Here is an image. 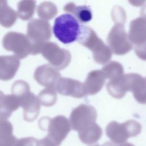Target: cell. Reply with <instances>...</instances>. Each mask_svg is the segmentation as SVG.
I'll use <instances>...</instances> for the list:
<instances>
[{"instance_id": "obj_26", "label": "cell", "mask_w": 146, "mask_h": 146, "mask_svg": "<svg viewBox=\"0 0 146 146\" xmlns=\"http://www.w3.org/2000/svg\"><path fill=\"white\" fill-rule=\"evenodd\" d=\"M38 98L40 105L50 107L56 103L57 94L54 88H46L39 93Z\"/></svg>"}, {"instance_id": "obj_9", "label": "cell", "mask_w": 146, "mask_h": 146, "mask_svg": "<svg viewBox=\"0 0 146 146\" xmlns=\"http://www.w3.org/2000/svg\"><path fill=\"white\" fill-rule=\"evenodd\" d=\"M107 40L111 51L118 55H124L133 48L123 23H115L110 30Z\"/></svg>"}, {"instance_id": "obj_20", "label": "cell", "mask_w": 146, "mask_h": 146, "mask_svg": "<svg viewBox=\"0 0 146 146\" xmlns=\"http://www.w3.org/2000/svg\"><path fill=\"white\" fill-rule=\"evenodd\" d=\"M13 126L5 119H0V146H16V138L12 135Z\"/></svg>"}, {"instance_id": "obj_11", "label": "cell", "mask_w": 146, "mask_h": 146, "mask_svg": "<svg viewBox=\"0 0 146 146\" xmlns=\"http://www.w3.org/2000/svg\"><path fill=\"white\" fill-rule=\"evenodd\" d=\"M126 90L131 91L133 97L140 104H146V80L136 73H130L124 76Z\"/></svg>"}, {"instance_id": "obj_17", "label": "cell", "mask_w": 146, "mask_h": 146, "mask_svg": "<svg viewBox=\"0 0 146 146\" xmlns=\"http://www.w3.org/2000/svg\"><path fill=\"white\" fill-rule=\"evenodd\" d=\"M19 107L20 103L17 96L13 94L3 95L0 98V119L9 117Z\"/></svg>"}, {"instance_id": "obj_21", "label": "cell", "mask_w": 146, "mask_h": 146, "mask_svg": "<svg viewBox=\"0 0 146 146\" xmlns=\"http://www.w3.org/2000/svg\"><path fill=\"white\" fill-rule=\"evenodd\" d=\"M17 18V12L8 5L7 2L0 0V25L6 28L10 27Z\"/></svg>"}, {"instance_id": "obj_22", "label": "cell", "mask_w": 146, "mask_h": 146, "mask_svg": "<svg viewBox=\"0 0 146 146\" xmlns=\"http://www.w3.org/2000/svg\"><path fill=\"white\" fill-rule=\"evenodd\" d=\"M106 79L115 80L123 77L124 69L122 65L117 62H111L106 64L102 69Z\"/></svg>"}, {"instance_id": "obj_3", "label": "cell", "mask_w": 146, "mask_h": 146, "mask_svg": "<svg viewBox=\"0 0 146 146\" xmlns=\"http://www.w3.org/2000/svg\"><path fill=\"white\" fill-rule=\"evenodd\" d=\"M52 30L59 41L68 44L78 39L80 26L75 17L70 14H64L55 19Z\"/></svg>"}, {"instance_id": "obj_16", "label": "cell", "mask_w": 146, "mask_h": 146, "mask_svg": "<svg viewBox=\"0 0 146 146\" xmlns=\"http://www.w3.org/2000/svg\"><path fill=\"white\" fill-rule=\"evenodd\" d=\"M106 78L102 70H94L88 73L83 83L86 95H95L103 88Z\"/></svg>"}, {"instance_id": "obj_15", "label": "cell", "mask_w": 146, "mask_h": 146, "mask_svg": "<svg viewBox=\"0 0 146 146\" xmlns=\"http://www.w3.org/2000/svg\"><path fill=\"white\" fill-rule=\"evenodd\" d=\"M129 39L136 44L146 40V19L140 17L131 21L128 34Z\"/></svg>"}, {"instance_id": "obj_29", "label": "cell", "mask_w": 146, "mask_h": 146, "mask_svg": "<svg viewBox=\"0 0 146 146\" xmlns=\"http://www.w3.org/2000/svg\"><path fill=\"white\" fill-rule=\"evenodd\" d=\"M38 146H55L49 139H48L46 137L44 139L39 141Z\"/></svg>"}, {"instance_id": "obj_4", "label": "cell", "mask_w": 146, "mask_h": 146, "mask_svg": "<svg viewBox=\"0 0 146 146\" xmlns=\"http://www.w3.org/2000/svg\"><path fill=\"white\" fill-rule=\"evenodd\" d=\"M141 131V124L135 120H128L123 123L112 121L106 128L107 136L116 145L126 143L129 137L137 136Z\"/></svg>"}, {"instance_id": "obj_13", "label": "cell", "mask_w": 146, "mask_h": 146, "mask_svg": "<svg viewBox=\"0 0 146 146\" xmlns=\"http://www.w3.org/2000/svg\"><path fill=\"white\" fill-rule=\"evenodd\" d=\"M34 79L40 85L46 88L55 89V86L61 78V75L55 68L50 64H43L38 67L34 75Z\"/></svg>"}, {"instance_id": "obj_23", "label": "cell", "mask_w": 146, "mask_h": 146, "mask_svg": "<svg viewBox=\"0 0 146 146\" xmlns=\"http://www.w3.org/2000/svg\"><path fill=\"white\" fill-rule=\"evenodd\" d=\"M124 76L117 80L109 81L106 85V88L108 92L112 97L116 99H121L123 98L127 92Z\"/></svg>"}, {"instance_id": "obj_8", "label": "cell", "mask_w": 146, "mask_h": 146, "mask_svg": "<svg viewBox=\"0 0 146 146\" xmlns=\"http://www.w3.org/2000/svg\"><path fill=\"white\" fill-rule=\"evenodd\" d=\"M40 52L50 65L57 70L67 67L71 59V54L67 50L60 48L56 43L52 42L44 43L41 48Z\"/></svg>"}, {"instance_id": "obj_6", "label": "cell", "mask_w": 146, "mask_h": 146, "mask_svg": "<svg viewBox=\"0 0 146 146\" xmlns=\"http://www.w3.org/2000/svg\"><path fill=\"white\" fill-rule=\"evenodd\" d=\"M2 44L7 51L14 52L18 59H23L32 52V45L26 35L10 31L3 38Z\"/></svg>"}, {"instance_id": "obj_7", "label": "cell", "mask_w": 146, "mask_h": 146, "mask_svg": "<svg viewBox=\"0 0 146 146\" xmlns=\"http://www.w3.org/2000/svg\"><path fill=\"white\" fill-rule=\"evenodd\" d=\"M96 119L97 112L94 107L80 104L72 111L69 121L71 128L79 132L96 123Z\"/></svg>"}, {"instance_id": "obj_25", "label": "cell", "mask_w": 146, "mask_h": 146, "mask_svg": "<svg viewBox=\"0 0 146 146\" xmlns=\"http://www.w3.org/2000/svg\"><path fill=\"white\" fill-rule=\"evenodd\" d=\"M36 12L40 19L47 21L53 18L57 14L58 9L54 3L46 1L39 5Z\"/></svg>"}, {"instance_id": "obj_30", "label": "cell", "mask_w": 146, "mask_h": 146, "mask_svg": "<svg viewBox=\"0 0 146 146\" xmlns=\"http://www.w3.org/2000/svg\"><path fill=\"white\" fill-rule=\"evenodd\" d=\"M90 146H118V145H116L114 143H112V142H110V141H108V142H106L104 143L103 145H100V144H94V145H90Z\"/></svg>"}, {"instance_id": "obj_1", "label": "cell", "mask_w": 146, "mask_h": 146, "mask_svg": "<svg viewBox=\"0 0 146 146\" xmlns=\"http://www.w3.org/2000/svg\"><path fill=\"white\" fill-rule=\"evenodd\" d=\"M12 94L19 100L23 109V117L27 121L34 120L39 115L40 104L38 96L30 92L29 84L24 80L15 81L11 87Z\"/></svg>"}, {"instance_id": "obj_28", "label": "cell", "mask_w": 146, "mask_h": 146, "mask_svg": "<svg viewBox=\"0 0 146 146\" xmlns=\"http://www.w3.org/2000/svg\"><path fill=\"white\" fill-rule=\"evenodd\" d=\"M135 52L139 58L146 60V40L136 44L135 48Z\"/></svg>"}, {"instance_id": "obj_14", "label": "cell", "mask_w": 146, "mask_h": 146, "mask_svg": "<svg viewBox=\"0 0 146 146\" xmlns=\"http://www.w3.org/2000/svg\"><path fill=\"white\" fill-rule=\"evenodd\" d=\"M20 65L19 59L15 55L0 56V79H11L17 72Z\"/></svg>"}, {"instance_id": "obj_12", "label": "cell", "mask_w": 146, "mask_h": 146, "mask_svg": "<svg viewBox=\"0 0 146 146\" xmlns=\"http://www.w3.org/2000/svg\"><path fill=\"white\" fill-rule=\"evenodd\" d=\"M55 90L62 95L75 98H81L86 95L83 83L68 78L61 77L56 82Z\"/></svg>"}, {"instance_id": "obj_10", "label": "cell", "mask_w": 146, "mask_h": 146, "mask_svg": "<svg viewBox=\"0 0 146 146\" xmlns=\"http://www.w3.org/2000/svg\"><path fill=\"white\" fill-rule=\"evenodd\" d=\"M48 135L46 137L55 146H59L71 131L69 120L63 115L48 118Z\"/></svg>"}, {"instance_id": "obj_18", "label": "cell", "mask_w": 146, "mask_h": 146, "mask_svg": "<svg viewBox=\"0 0 146 146\" xmlns=\"http://www.w3.org/2000/svg\"><path fill=\"white\" fill-rule=\"evenodd\" d=\"M103 134L101 127L96 123L78 132L80 140L85 144L91 145L97 143Z\"/></svg>"}, {"instance_id": "obj_31", "label": "cell", "mask_w": 146, "mask_h": 146, "mask_svg": "<svg viewBox=\"0 0 146 146\" xmlns=\"http://www.w3.org/2000/svg\"><path fill=\"white\" fill-rule=\"evenodd\" d=\"M140 13H141V17L146 19V5L142 8Z\"/></svg>"}, {"instance_id": "obj_19", "label": "cell", "mask_w": 146, "mask_h": 146, "mask_svg": "<svg viewBox=\"0 0 146 146\" xmlns=\"http://www.w3.org/2000/svg\"><path fill=\"white\" fill-rule=\"evenodd\" d=\"M63 10L74 14L81 23L88 22L92 18L91 10L86 5L76 6L73 2H69L64 6Z\"/></svg>"}, {"instance_id": "obj_34", "label": "cell", "mask_w": 146, "mask_h": 146, "mask_svg": "<svg viewBox=\"0 0 146 146\" xmlns=\"http://www.w3.org/2000/svg\"><path fill=\"white\" fill-rule=\"evenodd\" d=\"M145 80H146V77H145Z\"/></svg>"}, {"instance_id": "obj_32", "label": "cell", "mask_w": 146, "mask_h": 146, "mask_svg": "<svg viewBox=\"0 0 146 146\" xmlns=\"http://www.w3.org/2000/svg\"><path fill=\"white\" fill-rule=\"evenodd\" d=\"M118 146H135L133 144H132V143H125L124 144H120V145H118Z\"/></svg>"}, {"instance_id": "obj_2", "label": "cell", "mask_w": 146, "mask_h": 146, "mask_svg": "<svg viewBox=\"0 0 146 146\" xmlns=\"http://www.w3.org/2000/svg\"><path fill=\"white\" fill-rule=\"evenodd\" d=\"M77 40L79 43L92 52L94 59L96 63L104 64L111 59L112 51L110 48L90 27L83 26L80 27Z\"/></svg>"}, {"instance_id": "obj_27", "label": "cell", "mask_w": 146, "mask_h": 146, "mask_svg": "<svg viewBox=\"0 0 146 146\" xmlns=\"http://www.w3.org/2000/svg\"><path fill=\"white\" fill-rule=\"evenodd\" d=\"M112 15L115 23H124L126 15L121 7L119 6H115L113 9Z\"/></svg>"}, {"instance_id": "obj_5", "label": "cell", "mask_w": 146, "mask_h": 146, "mask_svg": "<svg viewBox=\"0 0 146 146\" xmlns=\"http://www.w3.org/2000/svg\"><path fill=\"white\" fill-rule=\"evenodd\" d=\"M27 37L32 45V55L40 52L43 45L51 37L50 24L40 19H33L27 26Z\"/></svg>"}, {"instance_id": "obj_24", "label": "cell", "mask_w": 146, "mask_h": 146, "mask_svg": "<svg viewBox=\"0 0 146 146\" xmlns=\"http://www.w3.org/2000/svg\"><path fill=\"white\" fill-rule=\"evenodd\" d=\"M36 7V1H21L17 5V16L22 20L27 21L33 16Z\"/></svg>"}, {"instance_id": "obj_33", "label": "cell", "mask_w": 146, "mask_h": 146, "mask_svg": "<svg viewBox=\"0 0 146 146\" xmlns=\"http://www.w3.org/2000/svg\"><path fill=\"white\" fill-rule=\"evenodd\" d=\"M3 95H4V94H3L1 91H0V98H1Z\"/></svg>"}]
</instances>
